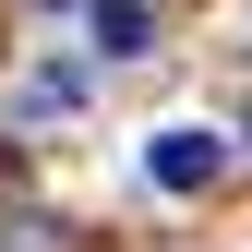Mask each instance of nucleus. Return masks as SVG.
Masks as SVG:
<instances>
[{"instance_id":"nucleus-1","label":"nucleus","mask_w":252,"mask_h":252,"mask_svg":"<svg viewBox=\"0 0 252 252\" xmlns=\"http://www.w3.org/2000/svg\"><path fill=\"white\" fill-rule=\"evenodd\" d=\"M144 180L156 192H216V180H228V132H204V120L144 132Z\"/></svg>"},{"instance_id":"nucleus-3","label":"nucleus","mask_w":252,"mask_h":252,"mask_svg":"<svg viewBox=\"0 0 252 252\" xmlns=\"http://www.w3.org/2000/svg\"><path fill=\"white\" fill-rule=\"evenodd\" d=\"M96 48H108V60H144V48H156L144 0H108V12H96Z\"/></svg>"},{"instance_id":"nucleus-2","label":"nucleus","mask_w":252,"mask_h":252,"mask_svg":"<svg viewBox=\"0 0 252 252\" xmlns=\"http://www.w3.org/2000/svg\"><path fill=\"white\" fill-rule=\"evenodd\" d=\"M12 108H24V120H72V108H84V72H72V60H48V72H24Z\"/></svg>"}]
</instances>
